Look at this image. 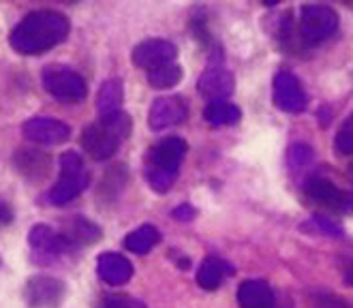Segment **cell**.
<instances>
[{
    "mask_svg": "<svg viewBox=\"0 0 353 308\" xmlns=\"http://www.w3.org/2000/svg\"><path fill=\"white\" fill-rule=\"evenodd\" d=\"M69 34V19L58 11H32L19 22L9 43L17 54L37 56L60 45Z\"/></svg>",
    "mask_w": 353,
    "mask_h": 308,
    "instance_id": "cell-1",
    "label": "cell"
},
{
    "mask_svg": "<svg viewBox=\"0 0 353 308\" xmlns=\"http://www.w3.org/2000/svg\"><path fill=\"white\" fill-rule=\"evenodd\" d=\"M131 133V118L118 112L112 116H101L94 125L86 127L81 133V146L94 158V161H105L118 152L122 141Z\"/></svg>",
    "mask_w": 353,
    "mask_h": 308,
    "instance_id": "cell-2",
    "label": "cell"
},
{
    "mask_svg": "<svg viewBox=\"0 0 353 308\" xmlns=\"http://www.w3.org/2000/svg\"><path fill=\"white\" fill-rule=\"evenodd\" d=\"M184 152L186 141L182 137H165L148 150L146 180L157 193H168L174 187Z\"/></svg>",
    "mask_w": 353,
    "mask_h": 308,
    "instance_id": "cell-3",
    "label": "cell"
},
{
    "mask_svg": "<svg viewBox=\"0 0 353 308\" xmlns=\"http://www.w3.org/2000/svg\"><path fill=\"white\" fill-rule=\"evenodd\" d=\"M88 182H90V174L86 172L84 158L77 152L69 150L60 156V180L50 191V201L54 205H65L73 201L77 195L84 193Z\"/></svg>",
    "mask_w": 353,
    "mask_h": 308,
    "instance_id": "cell-4",
    "label": "cell"
},
{
    "mask_svg": "<svg viewBox=\"0 0 353 308\" xmlns=\"http://www.w3.org/2000/svg\"><path fill=\"white\" fill-rule=\"evenodd\" d=\"M41 79H43V88L62 103H79V101H84L88 92L84 77L62 65L46 67Z\"/></svg>",
    "mask_w": 353,
    "mask_h": 308,
    "instance_id": "cell-5",
    "label": "cell"
},
{
    "mask_svg": "<svg viewBox=\"0 0 353 308\" xmlns=\"http://www.w3.org/2000/svg\"><path fill=\"white\" fill-rule=\"evenodd\" d=\"M339 28V15L323 5H306L300 11V37L306 43L330 39Z\"/></svg>",
    "mask_w": 353,
    "mask_h": 308,
    "instance_id": "cell-6",
    "label": "cell"
},
{
    "mask_svg": "<svg viewBox=\"0 0 353 308\" xmlns=\"http://www.w3.org/2000/svg\"><path fill=\"white\" fill-rule=\"evenodd\" d=\"M176 56H178V50L172 41L148 39V41H141V43L133 50V63H135V67L150 73L159 67L176 63Z\"/></svg>",
    "mask_w": 353,
    "mask_h": 308,
    "instance_id": "cell-7",
    "label": "cell"
},
{
    "mask_svg": "<svg viewBox=\"0 0 353 308\" xmlns=\"http://www.w3.org/2000/svg\"><path fill=\"white\" fill-rule=\"evenodd\" d=\"M306 193L313 201L327 205L330 210L341 212V214H353V193L339 189L336 184H332L325 178L310 180L306 184Z\"/></svg>",
    "mask_w": 353,
    "mask_h": 308,
    "instance_id": "cell-8",
    "label": "cell"
},
{
    "mask_svg": "<svg viewBox=\"0 0 353 308\" xmlns=\"http://www.w3.org/2000/svg\"><path fill=\"white\" fill-rule=\"evenodd\" d=\"M274 103L289 114H300L306 107V92L302 81L292 71H281L274 77Z\"/></svg>",
    "mask_w": 353,
    "mask_h": 308,
    "instance_id": "cell-9",
    "label": "cell"
},
{
    "mask_svg": "<svg viewBox=\"0 0 353 308\" xmlns=\"http://www.w3.org/2000/svg\"><path fill=\"white\" fill-rule=\"evenodd\" d=\"M22 131L30 141L41 143V146H58V143H65L71 137V129L65 122L46 116L30 118Z\"/></svg>",
    "mask_w": 353,
    "mask_h": 308,
    "instance_id": "cell-10",
    "label": "cell"
},
{
    "mask_svg": "<svg viewBox=\"0 0 353 308\" xmlns=\"http://www.w3.org/2000/svg\"><path fill=\"white\" fill-rule=\"evenodd\" d=\"M24 296L32 308H52L65 298V285L52 276H34L28 280Z\"/></svg>",
    "mask_w": 353,
    "mask_h": 308,
    "instance_id": "cell-11",
    "label": "cell"
},
{
    "mask_svg": "<svg viewBox=\"0 0 353 308\" xmlns=\"http://www.w3.org/2000/svg\"><path fill=\"white\" fill-rule=\"evenodd\" d=\"M184 118H186V103L180 96H163L152 103L148 122L152 131H165L184 122Z\"/></svg>",
    "mask_w": 353,
    "mask_h": 308,
    "instance_id": "cell-12",
    "label": "cell"
},
{
    "mask_svg": "<svg viewBox=\"0 0 353 308\" xmlns=\"http://www.w3.org/2000/svg\"><path fill=\"white\" fill-rule=\"evenodd\" d=\"M234 84H236L234 75L225 67L216 65V67H208L203 71V75L197 81V90L210 103L212 101H227V96L234 92Z\"/></svg>",
    "mask_w": 353,
    "mask_h": 308,
    "instance_id": "cell-13",
    "label": "cell"
},
{
    "mask_svg": "<svg viewBox=\"0 0 353 308\" xmlns=\"http://www.w3.org/2000/svg\"><path fill=\"white\" fill-rule=\"evenodd\" d=\"M28 240L37 253L48 255V257H58L62 253H67L73 246V242L67 236L56 234L48 225H37V227H32Z\"/></svg>",
    "mask_w": 353,
    "mask_h": 308,
    "instance_id": "cell-14",
    "label": "cell"
},
{
    "mask_svg": "<svg viewBox=\"0 0 353 308\" xmlns=\"http://www.w3.org/2000/svg\"><path fill=\"white\" fill-rule=\"evenodd\" d=\"M97 272L108 285L118 287V285H124L131 280L133 265L127 257H122L118 253H103L97 263Z\"/></svg>",
    "mask_w": 353,
    "mask_h": 308,
    "instance_id": "cell-15",
    "label": "cell"
},
{
    "mask_svg": "<svg viewBox=\"0 0 353 308\" xmlns=\"http://www.w3.org/2000/svg\"><path fill=\"white\" fill-rule=\"evenodd\" d=\"M238 304L242 308H272L274 291L265 280H244L238 289Z\"/></svg>",
    "mask_w": 353,
    "mask_h": 308,
    "instance_id": "cell-16",
    "label": "cell"
},
{
    "mask_svg": "<svg viewBox=\"0 0 353 308\" xmlns=\"http://www.w3.org/2000/svg\"><path fill=\"white\" fill-rule=\"evenodd\" d=\"M232 268L219 257H205L203 263L199 265L197 272V285L205 291H214L223 285V280L230 276Z\"/></svg>",
    "mask_w": 353,
    "mask_h": 308,
    "instance_id": "cell-17",
    "label": "cell"
},
{
    "mask_svg": "<svg viewBox=\"0 0 353 308\" xmlns=\"http://www.w3.org/2000/svg\"><path fill=\"white\" fill-rule=\"evenodd\" d=\"M203 118L210 127H234L240 122L242 112L230 101H212L203 110Z\"/></svg>",
    "mask_w": 353,
    "mask_h": 308,
    "instance_id": "cell-18",
    "label": "cell"
},
{
    "mask_svg": "<svg viewBox=\"0 0 353 308\" xmlns=\"http://www.w3.org/2000/svg\"><path fill=\"white\" fill-rule=\"evenodd\" d=\"M122 99H124V90H122V81L120 79H108L103 81V86L99 88L97 94V110L101 116H112L122 112Z\"/></svg>",
    "mask_w": 353,
    "mask_h": 308,
    "instance_id": "cell-19",
    "label": "cell"
},
{
    "mask_svg": "<svg viewBox=\"0 0 353 308\" xmlns=\"http://www.w3.org/2000/svg\"><path fill=\"white\" fill-rule=\"evenodd\" d=\"M159 242H161L159 229L152 227V225H141V227H137L135 232H131L127 238H124V249L135 255H146Z\"/></svg>",
    "mask_w": 353,
    "mask_h": 308,
    "instance_id": "cell-20",
    "label": "cell"
},
{
    "mask_svg": "<svg viewBox=\"0 0 353 308\" xmlns=\"http://www.w3.org/2000/svg\"><path fill=\"white\" fill-rule=\"evenodd\" d=\"M182 79V69L172 63V65H165V67H159L154 71L148 73V84L157 90H168V88H174L178 81Z\"/></svg>",
    "mask_w": 353,
    "mask_h": 308,
    "instance_id": "cell-21",
    "label": "cell"
},
{
    "mask_svg": "<svg viewBox=\"0 0 353 308\" xmlns=\"http://www.w3.org/2000/svg\"><path fill=\"white\" fill-rule=\"evenodd\" d=\"M334 150L343 156L353 154V112L343 120V125L334 137Z\"/></svg>",
    "mask_w": 353,
    "mask_h": 308,
    "instance_id": "cell-22",
    "label": "cell"
},
{
    "mask_svg": "<svg viewBox=\"0 0 353 308\" xmlns=\"http://www.w3.org/2000/svg\"><path fill=\"white\" fill-rule=\"evenodd\" d=\"M101 236L99 227H94V225L86 218H77L73 225H71V236H67L73 244L75 242H81V244H90L94 242L97 238Z\"/></svg>",
    "mask_w": 353,
    "mask_h": 308,
    "instance_id": "cell-23",
    "label": "cell"
},
{
    "mask_svg": "<svg viewBox=\"0 0 353 308\" xmlns=\"http://www.w3.org/2000/svg\"><path fill=\"white\" fill-rule=\"evenodd\" d=\"M101 308H146V304L131 296H110L103 300Z\"/></svg>",
    "mask_w": 353,
    "mask_h": 308,
    "instance_id": "cell-24",
    "label": "cell"
},
{
    "mask_svg": "<svg viewBox=\"0 0 353 308\" xmlns=\"http://www.w3.org/2000/svg\"><path fill=\"white\" fill-rule=\"evenodd\" d=\"M313 308H353L345 300L327 296V294H317L313 296Z\"/></svg>",
    "mask_w": 353,
    "mask_h": 308,
    "instance_id": "cell-25",
    "label": "cell"
},
{
    "mask_svg": "<svg viewBox=\"0 0 353 308\" xmlns=\"http://www.w3.org/2000/svg\"><path fill=\"white\" fill-rule=\"evenodd\" d=\"M310 158H313V150L308 146H294L292 152H289V161H292L294 165H304Z\"/></svg>",
    "mask_w": 353,
    "mask_h": 308,
    "instance_id": "cell-26",
    "label": "cell"
},
{
    "mask_svg": "<svg viewBox=\"0 0 353 308\" xmlns=\"http://www.w3.org/2000/svg\"><path fill=\"white\" fill-rule=\"evenodd\" d=\"M174 216H176L178 220H182V223H189V220L195 218V210H193V205L184 203V205H180V208L174 210Z\"/></svg>",
    "mask_w": 353,
    "mask_h": 308,
    "instance_id": "cell-27",
    "label": "cell"
},
{
    "mask_svg": "<svg viewBox=\"0 0 353 308\" xmlns=\"http://www.w3.org/2000/svg\"><path fill=\"white\" fill-rule=\"evenodd\" d=\"M317 220V227H321V229H325V232H330V234H341V229L336 227V225H332V220H327V218H323V216H317L315 218Z\"/></svg>",
    "mask_w": 353,
    "mask_h": 308,
    "instance_id": "cell-28",
    "label": "cell"
},
{
    "mask_svg": "<svg viewBox=\"0 0 353 308\" xmlns=\"http://www.w3.org/2000/svg\"><path fill=\"white\" fill-rule=\"evenodd\" d=\"M345 278H347V283H349V285H353V265H351V268L347 270V274H345Z\"/></svg>",
    "mask_w": 353,
    "mask_h": 308,
    "instance_id": "cell-29",
    "label": "cell"
}]
</instances>
